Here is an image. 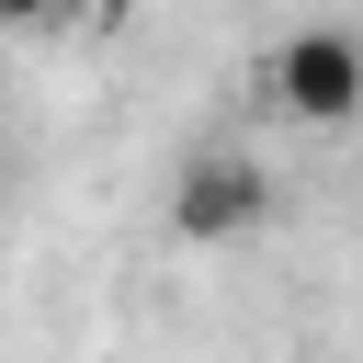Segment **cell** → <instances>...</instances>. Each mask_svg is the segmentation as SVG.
Returning a JSON list of instances; mask_svg holds the SVG:
<instances>
[{
	"label": "cell",
	"mask_w": 363,
	"mask_h": 363,
	"mask_svg": "<svg viewBox=\"0 0 363 363\" xmlns=\"http://www.w3.org/2000/svg\"><path fill=\"white\" fill-rule=\"evenodd\" d=\"M261 91H272V113L284 125H363V34H340V23H306V34H284L272 57H261Z\"/></svg>",
	"instance_id": "cell-1"
},
{
	"label": "cell",
	"mask_w": 363,
	"mask_h": 363,
	"mask_svg": "<svg viewBox=\"0 0 363 363\" xmlns=\"http://www.w3.org/2000/svg\"><path fill=\"white\" fill-rule=\"evenodd\" d=\"M261 216H272V170L250 147H193L182 159V182H170V238L182 250H238Z\"/></svg>",
	"instance_id": "cell-2"
},
{
	"label": "cell",
	"mask_w": 363,
	"mask_h": 363,
	"mask_svg": "<svg viewBox=\"0 0 363 363\" xmlns=\"http://www.w3.org/2000/svg\"><path fill=\"white\" fill-rule=\"evenodd\" d=\"M57 11H68V0H0V23H11V34H34V23H57Z\"/></svg>",
	"instance_id": "cell-3"
},
{
	"label": "cell",
	"mask_w": 363,
	"mask_h": 363,
	"mask_svg": "<svg viewBox=\"0 0 363 363\" xmlns=\"http://www.w3.org/2000/svg\"><path fill=\"white\" fill-rule=\"evenodd\" d=\"M68 11H91V23H125V11H136V0H68Z\"/></svg>",
	"instance_id": "cell-4"
}]
</instances>
